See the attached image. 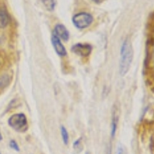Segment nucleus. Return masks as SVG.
<instances>
[{
    "label": "nucleus",
    "instance_id": "f257e3e1",
    "mask_svg": "<svg viewBox=\"0 0 154 154\" xmlns=\"http://www.w3.org/2000/svg\"><path fill=\"white\" fill-rule=\"evenodd\" d=\"M133 59V49L130 38H126L121 48V58L119 63V73L125 75L131 66Z\"/></svg>",
    "mask_w": 154,
    "mask_h": 154
},
{
    "label": "nucleus",
    "instance_id": "f03ea898",
    "mask_svg": "<svg viewBox=\"0 0 154 154\" xmlns=\"http://www.w3.org/2000/svg\"><path fill=\"white\" fill-rule=\"evenodd\" d=\"M9 126L19 133H25L28 130V121L26 116L23 113H16L12 115L8 121Z\"/></svg>",
    "mask_w": 154,
    "mask_h": 154
},
{
    "label": "nucleus",
    "instance_id": "7ed1b4c3",
    "mask_svg": "<svg viewBox=\"0 0 154 154\" xmlns=\"http://www.w3.org/2000/svg\"><path fill=\"white\" fill-rule=\"evenodd\" d=\"M93 21V18L87 12H79L72 17V23L76 28L83 29L89 27Z\"/></svg>",
    "mask_w": 154,
    "mask_h": 154
},
{
    "label": "nucleus",
    "instance_id": "20e7f679",
    "mask_svg": "<svg viewBox=\"0 0 154 154\" xmlns=\"http://www.w3.org/2000/svg\"><path fill=\"white\" fill-rule=\"evenodd\" d=\"M72 51L75 54L79 55L82 57L89 56L92 52V46L89 44L78 43L74 45L72 47Z\"/></svg>",
    "mask_w": 154,
    "mask_h": 154
},
{
    "label": "nucleus",
    "instance_id": "39448f33",
    "mask_svg": "<svg viewBox=\"0 0 154 154\" xmlns=\"http://www.w3.org/2000/svg\"><path fill=\"white\" fill-rule=\"evenodd\" d=\"M51 41H52V44H53V47H54L55 51L56 52L59 56H65L66 55V49L65 46H63L62 43L60 38L53 32L52 37H51Z\"/></svg>",
    "mask_w": 154,
    "mask_h": 154
},
{
    "label": "nucleus",
    "instance_id": "423d86ee",
    "mask_svg": "<svg viewBox=\"0 0 154 154\" xmlns=\"http://www.w3.org/2000/svg\"><path fill=\"white\" fill-rule=\"evenodd\" d=\"M56 35L60 38H62L64 41H68L69 38V32L66 28L65 26L62 24H57L55 27L54 32H53Z\"/></svg>",
    "mask_w": 154,
    "mask_h": 154
},
{
    "label": "nucleus",
    "instance_id": "0eeeda50",
    "mask_svg": "<svg viewBox=\"0 0 154 154\" xmlns=\"http://www.w3.org/2000/svg\"><path fill=\"white\" fill-rule=\"evenodd\" d=\"M9 23V16L5 8H0V29L7 26Z\"/></svg>",
    "mask_w": 154,
    "mask_h": 154
},
{
    "label": "nucleus",
    "instance_id": "6e6552de",
    "mask_svg": "<svg viewBox=\"0 0 154 154\" xmlns=\"http://www.w3.org/2000/svg\"><path fill=\"white\" fill-rule=\"evenodd\" d=\"M10 82V77L8 75H0V90L8 86Z\"/></svg>",
    "mask_w": 154,
    "mask_h": 154
},
{
    "label": "nucleus",
    "instance_id": "1a4fd4ad",
    "mask_svg": "<svg viewBox=\"0 0 154 154\" xmlns=\"http://www.w3.org/2000/svg\"><path fill=\"white\" fill-rule=\"evenodd\" d=\"M61 134H62V138H63V143L67 145L69 143V133L67 132L66 129L64 126L61 127Z\"/></svg>",
    "mask_w": 154,
    "mask_h": 154
},
{
    "label": "nucleus",
    "instance_id": "9d476101",
    "mask_svg": "<svg viewBox=\"0 0 154 154\" xmlns=\"http://www.w3.org/2000/svg\"><path fill=\"white\" fill-rule=\"evenodd\" d=\"M43 2L44 5H46V7L49 10H53L55 6L54 0H43Z\"/></svg>",
    "mask_w": 154,
    "mask_h": 154
},
{
    "label": "nucleus",
    "instance_id": "9b49d317",
    "mask_svg": "<svg viewBox=\"0 0 154 154\" xmlns=\"http://www.w3.org/2000/svg\"><path fill=\"white\" fill-rule=\"evenodd\" d=\"M116 126H117V120L115 117L112 119V132H111V135H112V137H114L115 136L116 131Z\"/></svg>",
    "mask_w": 154,
    "mask_h": 154
},
{
    "label": "nucleus",
    "instance_id": "f8f14e48",
    "mask_svg": "<svg viewBox=\"0 0 154 154\" xmlns=\"http://www.w3.org/2000/svg\"><path fill=\"white\" fill-rule=\"evenodd\" d=\"M9 146H10V147L12 149H14V150L17 151V152H19V145H18V143H16V140H11L10 143H9Z\"/></svg>",
    "mask_w": 154,
    "mask_h": 154
},
{
    "label": "nucleus",
    "instance_id": "ddd939ff",
    "mask_svg": "<svg viewBox=\"0 0 154 154\" xmlns=\"http://www.w3.org/2000/svg\"><path fill=\"white\" fill-rule=\"evenodd\" d=\"M80 144H81V138H79V140H77L76 141H75V143H73L74 149H78L79 146H80Z\"/></svg>",
    "mask_w": 154,
    "mask_h": 154
},
{
    "label": "nucleus",
    "instance_id": "4468645a",
    "mask_svg": "<svg viewBox=\"0 0 154 154\" xmlns=\"http://www.w3.org/2000/svg\"><path fill=\"white\" fill-rule=\"evenodd\" d=\"M93 2H94L95 3H97V4H100L102 3V2H103L104 0H92Z\"/></svg>",
    "mask_w": 154,
    "mask_h": 154
},
{
    "label": "nucleus",
    "instance_id": "2eb2a0df",
    "mask_svg": "<svg viewBox=\"0 0 154 154\" xmlns=\"http://www.w3.org/2000/svg\"><path fill=\"white\" fill-rule=\"evenodd\" d=\"M2 134H1V132H0V141H2Z\"/></svg>",
    "mask_w": 154,
    "mask_h": 154
},
{
    "label": "nucleus",
    "instance_id": "dca6fc26",
    "mask_svg": "<svg viewBox=\"0 0 154 154\" xmlns=\"http://www.w3.org/2000/svg\"><path fill=\"white\" fill-rule=\"evenodd\" d=\"M86 154H89V153H88V152H86Z\"/></svg>",
    "mask_w": 154,
    "mask_h": 154
},
{
    "label": "nucleus",
    "instance_id": "f3484780",
    "mask_svg": "<svg viewBox=\"0 0 154 154\" xmlns=\"http://www.w3.org/2000/svg\"><path fill=\"white\" fill-rule=\"evenodd\" d=\"M0 154H1V153H0Z\"/></svg>",
    "mask_w": 154,
    "mask_h": 154
}]
</instances>
